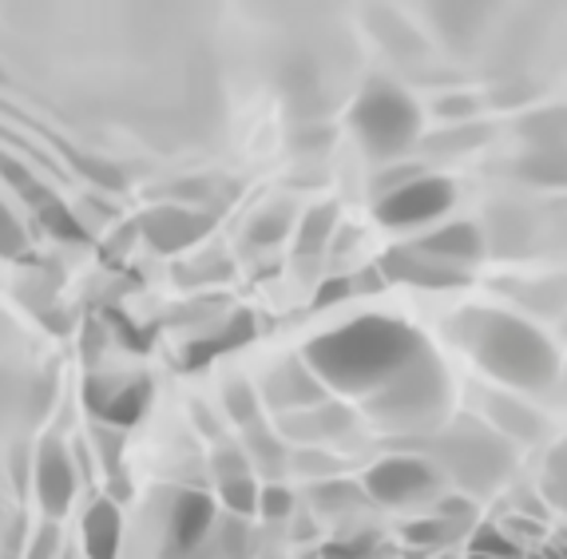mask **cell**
<instances>
[{"instance_id":"obj_32","label":"cell","mask_w":567,"mask_h":559,"mask_svg":"<svg viewBox=\"0 0 567 559\" xmlns=\"http://www.w3.org/2000/svg\"><path fill=\"white\" fill-rule=\"evenodd\" d=\"M215 476H218V484H227V480L255 476V473H250V460H246V453H238V448H218V453H215Z\"/></svg>"},{"instance_id":"obj_35","label":"cell","mask_w":567,"mask_h":559,"mask_svg":"<svg viewBox=\"0 0 567 559\" xmlns=\"http://www.w3.org/2000/svg\"><path fill=\"white\" fill-rule=\"evenodd\" d=\"M473 559H476V556H473Z\"/></svg>"},{"instance_id":"obj_12","label":"cell","mask_w":567,"mask_h":559,"mask_svg":"<svg viewBox=\"0 0 567 559\" xmlns=\"http://www.w3.org/2000/svg\"><path fill=\"white\" fill-rule=\"evenodd\" d=\"M218 516H215V500L207 493H179L171 504L167 516V544L171 556H190V551L207 548L210 531H215Z\"/></svg>"},{"instance_id":"obj_24","label":"cell","mask_w":567,"mask_h":559,"mask_svg":"<svg viewBox=\"0 0 567 559\" xmlns=\"http://www.w3.org/2000/svg\"><path fill=\"white\" fill-rule=\"evenodd\" d=\"M338 230V210L333 207H318L302 218L298 227V255H318V250L330 242V235Z\"/></svg>"},{"instance_id":"obj_2","label":"cell","mask_w":567,"mask_h":559,"mask_svg":"<svg viewBox=\"0 0 567 559\" xmlns=\"http://www.w3.org/2000/svg\"><path fill=\"white\" fill-rule=\"evenodd\" d=\"M453 338L508 389H548L559 373L556 345L512 313L464 310L453 322Z\"/></svg>"},{"instance_id":"obj_20","label":"cell","mask_w":567,"mask_h":559,"mask_svg":"<svg viewBox=\"0 0 567 559\" xmlns=\"http://www.w3.org/2000/svg\"><path fill=\"white\" fill-rule=\"evenodd\" d=\"M282 428L290 436H298V441H306V445H313V441H326V436L346 433V428H350V413L322 401V405L306 408V413H290V417L282 421Z\"/></svg>"},{"instance_id":"obj_33","label":"cell","mask_w":567,"mask_h":559,"mask_svg":"<svg viewBox=\"0 0 567 559\" xmlns=\"http://www.w3.org/2000/svg\"><path fill=\"white\" fill-rule=\"evenodd\" d=\"M24 242H29V238H24V230H20L17 215L0 203V255H20Z\"/></svg>"},{"instance_id":"obj_25","label":"cell","mask_w":567,"mask_h":559,"mask_svg":"<svg viewBox=\"0 0 567 559\" xmlns=\"http://www.w3.org/2000/svg\"><path fill=\"white\" fill-rule=\"evenodd\" d=\"M223 408L235 425H258V393L250 381L235 377L227 389H223Z\"/></svg>"},{"instance_id":"obj_18","label":"cell","mask_w":567,"mask_h":559,"mask_svg":"<svg viewBox=\"0 0 567 559\" xmlns=\"http://www.w3.org/2000/svg\"><path fill=\"white\" fill-rule=\"evenodd\" d=\"M516 175L532 187L567 190V147H524L516 159Z\"/></svg>"},{"instance_id":"obj_14","label":"cell","mask_w":567,"mask_h":559,"mask_svg":"<svg viewBox=\"0 0 567 559\" xmlns=\"http://www.w3.org/2000/svg\"><path fill=\"white\" fill-rule=\"evenodd\" d=\"M413 247H421L425 255H433L436 262L456 266V270H468L473 262H481L488 242H484V230L476 222H445V227L429 230L425 238H416Z\"/></svg>"},{"instance_id":"obj_31","label":"cell","mask_w":567,"mask_h":559,"mask_svg":"<svg viewBox=\"0 0 567 559\" xmlns=\"http://www.w3.org/2000/svg\"><path fill=\"white\" fill-rule=\"evenodd\" d=\"M433 112L441 115V120H473V115L481 112V100H476V95H464V92H449L436 100Z\"/></svg>"},{"instance_id":"obj_19","label":"cell","mask_w":567,"mask_h":559,"mask_svg":"<svg viewBox=\"0 0 567 559\" xmlns=\"http://www.w3.org/2000/svg\"><path fill=\"white\" fill-rule=\"evenodd\" d=\"M250 338H255V318H250V313H235V318H230L227 325H218L210 338L187 345V365H207V361L223 358V353L243 350Z\"/></svg>"},{"instance_id":"obj_23","label":"cell","mask_w":567,"mask_h":559,"mask_svg":"<svg viewBox=\"0 0 567 559\" xmlns=\"http://www.w3.org/2000/svg\"><path fill=\"white\" fill-rule=\"evenodd\" d=\"M218 496H223V508H227L235 520H246V516L258 513V500H262V484L255 476H238V480L218 484Z\"/></svg>"},{"instance_id":"obj_21","label":"cell","mask_w":567,"mask_h":559,"mask_svg":"<svg viewBox=\"0 0 567 559\" xmlns=\"http://www.w3.org/2000/svg\"><path fill=\"white\" fill-rule=\"evenodd\" d=\"M524 147H567V107H539L520 120Z\"/></svg>"},{"instance_id":"obj_16","label":"cell","mask_w":567,"mask_h":559,"mask_svg":"<svg viewBox=\"0 0 567 559\" xmlns=\"http://www.w3.org/2000/svg\"><path fill=\"white\" fill-rule=\"evenodd\" d=\"M484 425L492 428V433H501L504 441H536L539 433H544V421H539V413L532 405H524L516 393H492L488 401H484Z\"/></svg>"},{"instance_id":"obj_26","label":"cell","mask_w":567,"mask_h":559,"mask_svg":"<svg viewBox=\"0 0 567 559\" xmlns=\"http://www.w3.org/2000/svg\"><path fill=\"white\" fill-rule=\"evenodd\" d=\"M37 215H40V222H44V227L52 230L56 238H68V242H84V238H87L84 235V222H80V218L72 215V210H68L64 203L56 199V195L40 203Z\"/></svg>"},{"instance_id":"obj_10","label":"cell","mask_w":567,"mask_h":559,"mask_svg":"<svg viewBox=\"0 0 567 559\" xmlns=\"http://www.w3.org/2000/svg\"><path fill=\"white\" fill-rule=\"evenodd\" d=\"M381 275L389 282H405L416 290H461L468 286V270H456V266L436 262L433 255H425L421 247H393L381 258Z\"/></svg>"},{"instance_id":"obj_5","label":"cell","mask_w":567,"mask_h":559,"mask_svg":"<svg viewBox=\"0 0 567 559\" xmlns=\"http://www.w3.org/2000/svg\"><path fill=\"white\" fill-rule=\"evenodd\" d=\"M436 460L464 493H492L512 468V445L481 421L461 417L436 441Z\"/></svg>"},{"instance_id":"obj_28","label":"cell","mask_w":567,"mask_h":559,"mask_svg":"<svg viewBox=\"0 0 567 559\" xmlns=\"http://www.w3.org/2000/svg\"><path fill=\"white\" fill-rule=\"evenodd\" d=\"M544 496L556 504L559 513H567V441L548 456V465H544Z\"/></svg>"},{"instance_id":"obj_4","label":"cell","mask_w":567,"mask_h":559,"mask_svg":"<svg viewBox=\"0 0 567 559\" xmlns=\"http://www.w3.org/2000/svg\"><path fill=\"white\" fill-rule=\"evenodd\" d=\"M350 120L365 155L378 163H401V155L421 143V107L413 104V95L385 80L369 84L358 95Z\"/></svg>"},{"instance_id":"obj_15","label":"cell","mask_w":567,"mask_h":559,"mask_svg":"<svg viewBox=\"0 0 567 559\" xmlns=\"http://www.w3.org/2000/svg\"><path fill=\"white\" fill-rule=\"evenodd\" d=\"M80 540H84L87 559H120V540H123V516L115 508V500L100 496L87 504L84 524H80Z\"/></svg>"},{"instance_id":"obj_3","label":"cell","mask_w":567,"mask_h":559,"mask_svg":"<svg viewBox=\"0 0 567 559\" xmlns=\"http://www.w3.org/2000/svg\"><path fill=\"white\" fill-rule=\"evenodd\" d=\"M369 413L381 428L393 433H421V428H436L449 408V373L441 370V361L433 350L421 361H413L405 373L381 385L373 397H365Z\"/></svg>"},{"instance_id":"obj_17","label":"cell","mask_w":567,"mask_h":559,"mask_svg":"<svg viewBox=\"0 0 567 559\" xmlns=\"http://www.w3.org/2000/svg\"><path fill=\"white\" fill-rule=\"evenodd\" d=\"M468 520H473V504H468V500H445L433 516L409 524V528H405V540L425 544V548H441V544H449V540H456V536H464Z\"/></svg>"},{"instance_id":"obj_11","label":"cell","mask_w":567,"mask_h":559,"mask_svg":"<svg viewBox=\"0 0 567 559\" xmlns=\"http://www.w3.org/2000/svg\"><path fill=\"white\" fill-rule=\"evenodd\" d=\"M76 465H72V456L60 441H44L37 453V496H40V508H44L48 520H60V516L72 508L76 500Z\"/></svg>"},{"instance_id":"obj_27","label":"cell","mask_w":567,"mask_h":559,"mask_svg":"<svg viewBox=\"0 0 567 559\" xmlns=\"http://www.w3.org/2000/svg\"><path fill=\"white\" fill-rule=\"evenodd\" d=\"M425 175V163H389V167H381L378 175H373V199H385V195H393V190L409 187L413 179H421Z\"/></svg>"},{"instance_id":"obj_8","label":"cell","mask_w":567,"mask_h":559,"mask_svg":"<svg viewBox=\"0 0 567 559\" xmlns=\"http://www.w3.org/2000/svg\"><path fill=\"white\" fill-rule=\"evenodd\" d=\"M84 401L95 417L112 428H132L152 405V381L147 377H95L87 381Z\"/></svg>"},{"instance_id":"obj_34","label":"cell","mask_w":567,"mask_h":559,"mask_svg":"<svg viewBox=\"0 0 567 559\" xmlns=\"http://www.w3.org/2000/svg\"><path fill=\"white\" fill-rule=\"evenodd\" d=\"M56 544H60L56 528L48 524V528L37 531V540L29 544V559H56Z\"/></svg>"},{"instance_id":"obj_1","label":"cell","mask_w":567,"mask_h":559,"mask_svg":"<svg viewBox=\"0 0 567 559\" xmlns=\"http://www.w3.org/2000/svg\"><path fill=\"white\" fill-rule=\"evenodd\" d=\"M429 353L425 338L398 318H358L306 345V365L326 389L346 397H373Z\"/></svg>"},{"instance_id":"obj_22","label":"cell","mask_w":567,"mask_h":559,"mask_svg":"<svg viewBox=\"0 0 567 559\" xmlns=\"http://www.w3.org/2000/svg\"><path fill=\"white\" fill-rule=\"evenodd\" d=\"M290 227H293V207L290 203H275V207L258 210V215L250 218V242H258V247H278V242H286Z\"/></svg>"},{"instance_id":"obj_30","label":"cell","mask_w":567,"mask_h":559,"mask_svg":"<svg viewBox=\"0 0 567 559\" xmlns=\"http://www.w3.org/2000/svg\"><path fill=\"white\" fill-rule=\"evenodd\" d=\"M473 556L476 559H516V544L504 540L496 528H476L473 531Z\"/></svg>"},{"instance_id":"obj_9","label":"cell","mask_w":567,"mask_h":559,"mask_svg":"<svg viewBox=\"0 0 567 559\" xmlns=\"http://www.w3.org/2000/svg\"><path fill=\"white\" fill-rule=\"evenodd\" d=\"M210 227H215L210 210L183 207V203H163V207H152L140 218V235L163 255H179V250L195 247Z\"/></svg>"},{"instance_id":"obj_13","label":"cell","mask_w":567,"mask_h":559,"mask_svg":"<svg viewBox=\"0 0 567 559\" xmlns=\"http://www.w3.org/2000/svg\"><path fill=\"white\" fill-rule=\"evenodd\" d=\"M262 389H266V401L275 408H282L286 417H290V413H306V408L326 401V385L318 381V373L306 365V358L278 365V370L266 377Z\"/></svg>"},{"instance_id":"obj_7","label":"cell","mask_w":567,"mask_h":559,"mask_svg":"<svg viewBox=\"0 0 567 559\" xmlns=\"http://www.w3.org/2000/svg\"><path fill=\"white\" fill-rule=\"evenodd\" d=\"M365 496L385 508H405V504H421L441 488V468L425 456H389L369 468L361 480Z\"/></svg>"},{"instance_id":"obj_6","label":"cell","mask_w":567,"mask_h":559,"mask_svg":"<svg viewBox=\"0 0 567 559\" xmlns=\"http://www.w3.org/2000/svg\"><path fill=\"white\" fill-rule=\"evenodd\" d=\"M453 203H456L453 179L425 172L421 179L409 183V187L373 203V218L389 230H416V227H433L436 218H445Z\"/></svg>"},{"instance_id":"obj_29","label":"cell","mask_w":567,"mask_h":559,"mask_svg":"<svg viewBox=\"0 0 567 559\" xmlns=\"http://www.w3.org/2000/svg\"><path fill=\"white\" fill-rule=\"evenodd\" d=\"M293 513V493L286 484H262V500H258V516L270 524L290 520Z\"/></svg>"}]
</instances>
